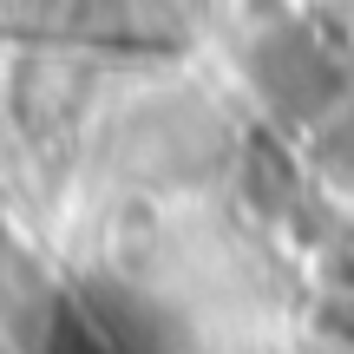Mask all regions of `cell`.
<instances>
[{
    "mask_svg": "<svg viewBox=\"0 0 354 354\" xmlns=\"http://www.w3.org/2000/svg\"><path fill=\"white\" fill-rule=\"evenodd\" d=\"M256 92L276 105L282 118H328L348 92V66L315 26H276V33L256 46Z\"/></svg>",
    "mask_w": 354,
    "mask_h": 354,
    "instance_id": "cell-1",
    "label": "cell"
},
{
    "mask_svg": "<svg viewBox=\"0 0 354 354\" xmlns=\"http://www.w3.org/2000/svg\"><path fill=\"white\" fill-rule=\"evenodd\" d=\"M216 158H223V125L190 99L145 105L125 131V165L138 177H203Z\"/></svg>",
    "mask_w": 354,
    "mask_h": 354,
    "instance_id": "cell-2",
    "label": "cell"
},
{
    "mask_svg": "<svg viewBox=\"0 0 354 354\" xmlns=\"http://www.w3.org/2000/svg\"><path fill=\"white\" fill-rule=\"evenodd\" d=\"M322 165L354 184V112H348V118H335V125L322 131Z\"/></svg>",
    "mask_w": 354,
    "mask_h": 354,
    "instance_id": "cell-4",
    "label": "cell"
},
{
    "mask_svg": "<svg viewBox=\"0 0 354 354\" xmlns=\"http://www.w3.org/2000/svg\"><path fill=\"white\" fill-rule=\"evenodd\" d=\"M250 197L263 203V210H282V203L295 197V177H289V158H282L276 145H256V151H250Z\"/></svg>",
    "mask_w": 354,
    "mask_h": 354,
    "instance_id": "cell-3",
    "label": "cell"
}]
</instances>
